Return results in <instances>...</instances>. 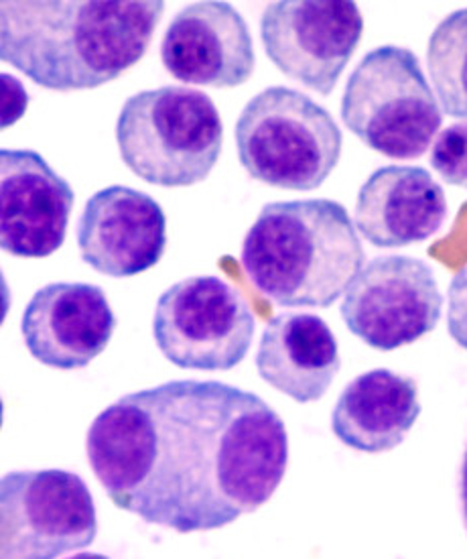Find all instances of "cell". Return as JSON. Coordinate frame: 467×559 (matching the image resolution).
I'll return each mask as SVG.
<instances>
[{"label":"cell","mask_w":467,"mask_h":559,"mask_svg":"<svg viewBox=\"0 0 467 559\" xmlns=\"http://www.w3.org/2000/svg\"><path fill=\"white\" fill-rule=\"evenodd\" d=\"M362 31L364 19L351 0H278L264 9L261 21L268 59L322 96L336 90Z\"/></svg>","instance_id":"obj_10"},{"label":"cell","mask_w":467,"mask_h":559,"mask_svg":"<svg viewBox=\"0 0 467 559\" xmlns=\"http://www.w3.org/2000/svg\"><path fill=\"white\" fill-rule=\"evenodd\" d=\"M165 70L183 84L236 88L247 84L256 53L244 16L230 2H193L177 13L161 41Z\"/></svg>","instance_id":"obj_12"},{"label":"cell","mask_w":467,"mask_h":559,"mask_svg":"<svg viewBox=\"0 0 467 559\" xmlns=\"http://www.w3.org/2000/svg\"><path fill=\"white\" fill-rule=\"evenodd\" d=\"M68 559H110L103 556V554H77V556H73V558Z\"/></svg>","instance_id":"obj_23"},{"label":"cell","mask_w":467,"mask_h":559,"mask_svg":"<svg viewBox=\"0 0 467 559\" xmlns=\"http://www.w3.org/2000/svg\"><path fill=\"white\" fill-rule=\"evenodd\" d=\"M234 133L247 174L291 192L323 186L344 147L342 131L322 104L285 86L256 94L244 106Z\"/></svg>","instance_id":"obj_5"},{"label":"cell","mask_w":467,"mask_h":559,"mask_svg":"<svg viewBox=\"0 0 467 559\" xmlns=\"http://www.w3.org/2000/svg\"><path fill=\"white\" fill-rule=\"evenodd\" d=\"M77 247L84 263L103 275H141L165 254V212L148 193L110 186L86 202L77 224Z\"/></svg>","instance_id":"obj_13"},{"label":"cell","mask_w":467,"mask_h":559,"mask_svg":"<svg viewBox=\"0 0 467 559\" xmlns=\"http://www.w3.org/2000/svg\"><path fill=\"white\" fill-rule=\"evenodd\" d=\"M443 188L423 167L386 165L366 179L356 226L379 249H398L438 235L447 218Z\"/></svg>","instance_id":"obj_15"},{"label":"cell","mask_w":467,"mask_h":559,"mask_svg":"<svg viewBox=\"0 0 467 559\" xmlns=\"http://www.w3.org/2000/svg\"><path fill=\"white\" fill-rule=\"evenodd\" d=\"M31 356L59 370L86 368L108 348L117 316L100 287L49 283L31 297L21 320Z\"/></svg>","instance_id":"obj_14"},{"label":"cell","mask_w":467,"mask_h":559,"mask_svg":"<svg viewBox=\"0 0 467 559\" xmlns=\"http://www.w3.org/2000/svg\"><path fill=\"white\" fill-rule=\"evenodd\" d=\"M431 165L450 186L467 188V122H457L439 133L431 148Z\"/></svg>","instance_id":"obj_19"},{"label":"cell","mask_w":467,"mask_h":559,"mask_svg":"<svg viewBox=\"0 0 467 559\" xmlns=\"http://www.w3.org/2000/svg\"><path fill=\"white\" fill-rule=\"evenodd\" d=\"M163 13V0H4L0 59L41 88H100L145 58Z\"/></svg>","instance_id":"obj_2"},{"label":"cell","mask_w":467,"mask_h":559,"mask_svg":"<svg viewBox=\"0 0 467 559\" xmlns=\"http://www.w3.org/2000/svg\"><path fill=\"white\" fill-rule=\"evenodd\" d=\"M364 259L348 210L325 198L264 206L242 245L252 285L280 308H332Z\"/></svg>","instance_id":"obj_3"},{"label":"cell","mask_w":467,"mask_h":559,"mask_svg":"<svg viewBox=\"0 0 467 559\" xmlns=\"http://www.w3.org/2000/svg\"><path fill=\"white\" fill-rule=\"evenodd\" d=\"M89 466L118 509L177 533L226 527L271 501L289 436L275 409L216 381H171L106 407Z\"/></svg>","instance_id":"obj_1"},{"label":"cell","mask_w":467,"mask_h":559,"mask_svg":"<svg viewBox=\"0 0 467 559\" xmlns=\"http://www.w3.org/2000/svg\"><path fill=\"white\" fill-rule=\"evenodd\" d=\"M462 507H464V519H466L467 527V450L462 464Z\"/></svg>","instance_id":"obj_22"},{"label":"cell","mask_w":467,"mask_h":559,"mask_svg":"<svg viewBox=\"0 0 467 559\" xmlns=\"http://www.w3.org/2000/svg\"><path fill=\"white\" fill-rule=\"evenodd\" d=\"M419 415L417 383L388 368H376L356 377L342 391L332 413V429L351 450L380 454L405 442Z\"/></svg>","instance_id":"obj_17"},{"label":"cell","mask_w":467,"mask_h":559,"mask_svg":"<svg viewBox=\"0 0 467 559\" xmlns=\"http://www.w3.org/2000/svg\"><path fill=\"white\" fill-rule=\"evenodd\" d=\"M73 190L35 151H0V247L21 259L58 252L68 235Z\"/></svg>","instance_id":"obj_11"},{"label":"cell","mask_w":467,"mask_h":559,"mask_svg":"<svg viewBox=\"0 0 467 559\" xmlns=\"http://www.w3.org/2000/svg\"><path fill=\"white\" fill-rule=\"evenodd\" d=\"M427 66L443 112L467 120V9L453 11L435 27Z\"/></svg>","instance_id":"obj_18"},{"label":"cell","mask_w":467,"mask_h":559,"mask_svg":"<svg viewBox=\"0 0 467 559\" xmlns=\"http://www.w3.org/2000/svg\"><path fill=\"white\" fill-rule=\"evenodd\" d=\"M98 535L86 483L68 471L9 472L0 480V559H58Z\"/></svg>","instance_id":"obj_8"},{"label":"cell","mask_w":467,"mask_h":559,"mask_svg":"<svg viewBox=\"0 0 467 559\" xmlns=\"http://www.w3.org/2000/svg\"><path fill=\"white\" fill-rule=\"evenodd\" d=\"M117 141L134 176L161 188H190L216 167L224 124L204 92L163 86L139 92L122 104Z\"/></svg>","instance_id":"obj_4"},{"label":"cell","mask_w":467,"mask_h":559,"mask_svg":"<svg viewBox=\"0 0 467 559\" xmlns=\"http://www.w3.org/2000/svg\"><path fill=\"white\" fill-rule=\"evenodd\" d=\"M254 316L242 295L219 277H190L163 292L153 336L163 356L185 370L224 372L252 346Z\"/></svg>","instance_id":"obj_7"},{"label":"cell","mask_w":467,"mask_h":559,"mask_svg":"<svg viewBox=\"0 0 467 559\" xmlns=\"http://www.w3.org/2000/svg\"><path fill=\"white\" fill-rule=\"evenodd\" d=\"M342 120L384 157L419 159L441 129V108L419 58L384 45L358 63L342 98Z\"/></svg>","instance_id":"obj_6"},{"label":"cell","mask_w":467,"mask_h":559,"mask_svg":"<svg viewBox=\"0 0 467 559\" xmlns=\"http://www.w3.org/2000/svg\"><path fill=\"white\" fill-rule=\"evenodd\" d=\"M447 301L450 336L467 353V265L453 277Z\"/></svg>","instance_id":"obj_20"},{"label":"cell","mask_w":467,"mask_h":559,"mask_svg":"<svg viewBox=\"0 0 467 559\" xmlns=\"http://www.w3.org/2000/svg\"><path fill=\"white\" fill-rule=\"evenodd\" d=\"M443 297L431 266L412 257H379L354 280L342 318L354 336L380 353L398 350L438 328Z\"/></svg>","instance_id":"obj_9"},{"label":"cell","mask_w":467,"mask_h":559,"mask_svg":"<svg viewBox=\"0 0 467 559\" xmlns=\"http://www.w3.org/2000/svg\"><path fill=\"white\" fill-rule=\"evenodd\" d=\"M256 368L292 401H320L342 368L336 336L320 316L285 311L264 328Z\"/></svg>","instance_id":"obj_16"},{"label":"cell","mask_w":467,"mask_h":559,"mask_svg":"<svg viewBox=\"0 0 467 559\" xmlns=\"http://www.w3.org/2000/svg\"><path fill=\"white\" fill-rule=\"evenodd\" d=\"M439 249H443V247H447V251L452 254V259H450V269H457V266L462 265L464 261L467 259V204L466 206L459 210V221H457V226L453 228L452 236L445 240V242H441V245H435Z\"/></svg>","instance_id":"obj_21"}]
</instances>
